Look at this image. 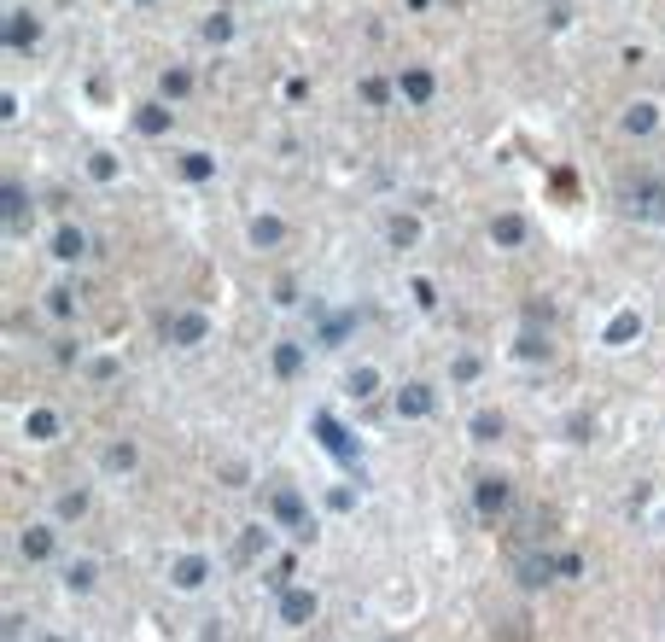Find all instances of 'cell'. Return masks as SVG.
<instances>
[{
	"mask_svg": "<svg viewBox=\"0 0 665 642\" xmlns=\"http://www.w3.org/2000/svg\"><path fill=\"white\" fill-rule=\"evenodd\" d=\"M473 502H478V514H502V509H514V485L508 479H478V491H473Z\"/></svg>",
	"mask_w": 665,
	"mask_h": 642,
	"instance_id": "cell-1",
	"label": "cell"
},
{
	"mask_svg": "<svg viewBox=\"0 0 665 642\" xmlns=\"http://www.w3.org/2000/svg\"><path fill=\"white\" fill-rule=\"evenodd\" d=\"M280 613H287L292 625H304V619H310V613H315V596H304V590H292V596L280 601Z\"/></svg>",
	"mask_w": 665,
	"mask_h": 642,
	"instance_id": "cell-6",
	"label": "cell"
},
{
	"mask_svg": "<svg viewBox=\"0 0 665 642\" xmlns=\"http://www.w3.org/2000/svg\"><path fill=\"white\" fill-rule=\"evenodd\" d=\"M275 514H287L292 526H304V502L292 497V491H280V497H275ZM304 532H310V526H304Z\"/></svg>",
	"mask_w": 665,
	"mask_h": 642,
	"instance_id": "cell-10",
	"label": "cell"
},
{
	"mask_svg": "<svg viewBox=\"0 0 665 642\" xmlns=\"http://www.w3.org/2000/svg\"><path fill=\"white\" fill-rule=\"evenodd\" d=\"M403 94H409V100H426V94H433V77H426V70H409V77H403Z\"/></svg>",
	"mask_w": 665,
	"mask_h": 642,
	"instance_id": "cell-11",
	"label": "cell"
},
{
	"mask_svg": "<svg viewBox=\"0 0 665 642\" xmlns=\"http://www.w3.org/2000/svg\"><path fill=\"white\" fill-rule=\"evenodd\" d=\"M624 129H631V134H648V129H660V105H654V100H636L631 111H624Z\"/></svg>",
	"mask_w": 665,
	"mask_h": 642,
	"instance_id": "cell-3",
	"label": "cell"
},
{
	"mask_svg": "<svg viewBox=\"0 0 665 642\" xmlns=\"http://www.w3.org/2000/svg\"><path fill=\"white\" fill-rule=\"evenodd\" d=\"M199 578H205V561H181V566H176V584H181V590H193Z\"/></svg>",
	"mask_w": 665,
	"mask_h": 642,
	"instance_id": "cell-14",
	"label": "cell"
},
{
	"mask_svg": "<svg viewBox=\"0 0 665 642\" xmlns=\"http://www.w3.org/2000/svg\"><path fill=\"white\" fill-rule=\"evenodd\" d=\"M490 240H496V245H520L525 240V222L520 216H496V222H490Z\"/></svg>",
	"mask_w": 665,
	"mask_h": 642,
	"instance_id": "cell-4",
	"label": "cell"
},
{
	"mask_svg": "<svg viewBox=\"0 0 665 642\" xmlns=\"http://www.w3.org/2000/svg\"><path fill=\"white\" fill-rule=\"evenodd\" d=\"M631 333H636V316H619V321H613V344H624Z\"/></svg>",
	"mask_w": 665,
	"mask_h": 642,
	"instance_id": "cell-18",
	"label": "cell"
},
{
	"mask_svg": "<svg viewBox=\"0 0 665 642\" xmlns=\"http://www.w3.org/2000/svg\"><path fill=\"white\" fill-rule=\"evenodd\" d=\"M315 432H322V444H332V450H339V455H351V438H344V426H332V421H322V426H315Z\"/></svg>",
	"mask_w": 665,
	"mask_h": 642,
	"instance_id": "cell-12",
	"label": "cell"
},
{
	"mask_svg": "<svg viewBox=\"0 0 665 642\" xmlns=\"http://www.w3.org/2000/svg\"><path fill=\"white\" fill-rule=\"evenodd\" d=\"M169 333H176V344H193L205 333V321L199 316H181V321H169Z\"/></svg>",
	"mask_w": 665,
	"mask_h": 642,
	"instance_id": "cell-9",
	"label": "cell"
},
{
	"mask_svg": "<svg viewBox=\"0 0 665 642\" xmlns=\"http://www.w3.org/2000/svg\"><path fill=\"white\" fill-rule=\"evenodd\" d=\"M23 555H30V561H47V555H53V532H47V526H30V532H23Z\"/></svg>",
	"mask_w": 665,
	"mask_h": 642,
	"instance_id": "cell-5",
	"label": "cell"
},
{
	"mask_svg": "<svg viewBox=\"0 0 665 642\" xmlns=\"http://www.w3.org/2000/svg\"><path fill=\"white\" fill-rule=\"evenodd\" d=\"M0 199H6V228L18 234V228H23V216H30V205H23V188H6Z\"/></svg>",
	"mask_w": 665,
	"mask_h": 642,
	"instance_id": "cell-7",
	"label": "cell"
},
{
	"mask_svg": "<svg viewBox=\"0 0 665 642\" xmlns=\"http://www.w3.org/2000/svg\"><path fill=\"white\" fill-rule=\"evenodd\" d=\"M397 409H403V415H426V409H433V391H426V386H409V391L397 398Z\"/></svg>",
	"mask_w": 665,
	"mask_h": 642,
	"instance_id": "cell-8",
	"label": "cell"
},
{
	"mask_svg": "<svg viewBox=\"0 0 665 642\" xmlns=\"http://www.w3.org/2000/svg\"><path fill=\"white\" fill-rule=\"evenodd\" d=\"M280 234H287V228H280L275 216H263V222H257V228H251V240H257V245H275Z\"/></svg>",
	"mask_w": 665,
	"mask_h": 642,
	"instance_id": "cell-13",
	"label": "cell"
},
{
	"mask_svg": "<svg viewBox=\"0 0 665 642\" xmlns=\"http://www.w3.org/2000/svg\"><path fill=\"white\" fill-rule=\"evenodd\" d=\"M187 88H193V77H187V70H169V77H164V94H169V100H181Z\"/></svg>",
	"mask_w": 665,
	"mask_h": 642,
	"instance_id": "cell-15",
	"label": "cell"
},
{
	"mask_svg": "<svg viewBox=\"0 0 665 642\" xmlns=\"http://www.w3.org/2000/svg\"><path fill=\"white\" fill-rule=\"evenodd\" d=\"M53 426H59L53 415H35V421H30V432H35V438H53Z\"/></svg>",
	"mask_w": 665,
	"mask_h": 642,
	"instance_id": "cell-20",
	"label": "cell"
},
{
	"mask_svg": "<svg viewBox=\"0 0 665 642\" xmlns=\"http://www.w3.org/2000/svg\"><path fill=\"white\" fill-rule=\"evenodd\" d=\"M414 234H421V222H414V216L391 222V240H397V245H414Z\"/></svg>",
	"mask_w": 665,
	"mask_h": 642,
	"instance_id": "cell-16",
	"label": "cell"
},
{
	"mask_svg": "<svg viewBox=\"0 0 665 642\" xmlns=\"http://www.w3.org/2000/svg\"><path fill=\"white\" fill-rule=\"evenodd\" d=\"M386 94H391V88H386V82H362V100H374V105H386Z\"/></svg>",
	"mask_w": 665,
	"mask_h": 642,
	"instance_id": "cell-19",
	"label": "cell"
},
{
	"mask_svg": "<svg viewBox=\"0 0 665 642\" xmlns=\"http://www.w3.org/2000/svg\"><path fill=\"white\" fill-rule=\"evenodd\" d=\"M53 252H59V257H77V252H82V234H77V228H65V234H59V245H53Z\"/></svg>",
	"mask_w": 665,
	"mask_h": 642,
	"instance_id": "cell-17",
	"label": "cell"
},
{
	"mask_svg": "<svg viewBox=\"0 0 665 642\" xmlns=\"http://www.w3.org/2000/svg\"><path fill=\"white\" fill-rule=\"evenodd\" d=\"M554 573H560V561H549V555H525V561H520V584L525 590H543Z\"/></svg>",
	"mask_w": 665,
	"mask_h": 642,
	"instance_id": "cell-2",
	"label": "cell"
}]
</instances>
